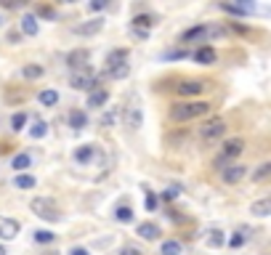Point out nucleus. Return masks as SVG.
<instances>
[{
    "mask_svg": "<svg viewBox=\"0 0 271 255\" xmlns=\"http://www.w3.org/2000/svg\"><path fill=\"white\" fill-rule=\"evenodd\" d=\"M69 85H72L75 90H96L99 77L93 75V69H91V67H85V69H75L72 77H69Z\"/></svg>",
    "mask_w": 271,
    "mask_h": 255,
    "instance_id": "2",
    "label": "nucleus"
},
{
    "mask_svg": "<svg viewBox=\"0 0 271 255\" xmlns=\"http://www.w3.org/2000/svg\"><path fill=\"white\" fill-rule=\"evenodd\" d=\"M186 51H170V53H165V59H184Z\"/></svg>",
    "mask_w": 271,
    "mask_h": 255,
    "instance_id": "41",
    "label": "nucleus"
},
{
    "mask_svg": "<svg viewBox=\"0 0 271 255\" xmlns=\"http://www.w3.org/2000/svg\"><path fill=\"white\" fill-rule=\"evenodd\" d=\"M88 51H72V53H69V67H72V72H75V69H85L88 67Z\"/></svg>",
    "mask_w": 271,
    "mask_h": 255,
    "instance_id": "15",
    "label": "nucleus"
},
{
    "mask_svg": "<svg viewBox=\"0 0 271 255\" xmlns=\"http://www.w3.org/2000/svg\"><path fill=\"white\" fill-rule=\"evenodd\" d=\"M221 8L226 11V14H234V16H247V11L242 6H229V3H221Z\"/></svg>",
    "mask_w": 271,
    "mask_h": 255,
    "instance_id": "35",
    "label": "nucleus"
},
{
    "mask_svg": "<svg viewBox=\"0 0 271 255\" xmlns=\"http://www.w3.org/2000/svg\"><path fill=\"white\" fill-rule=\"evenodd\" d=\"M8 40H11V43H19V40H21V35H19V32H11V35H8Z\"/></svg>",
    "mask_w": 271,
    "mask_h": 255,
    "instance_id": "44",
    "label": "nucleus"
},
{
    "mask_svg": "<svg viewBox=\"0 0 271 255\" xmlns=\"http://www.w3.org/2000/svg\"><path fill=\"white\" fill-rule=\"evenodd\" d=\"M128 61V48H114L109 56H107V69H114Z\"/></svg>",
    "mask_w": 271,
    "mask_h": 255,
    "instance_id": "16",
    "label": "nucleus"
},
{
    "mask_svg": "<svg viewBox=\"0 0 271 255\" xmlns=\"http://www.w3.org/2000/svg\"><path fill=\"white\" fill-rule=\"evenodd\" d=\"M69 255H91L85 247H72V252H69Z\"/></svg>",
    "mask_w": 271,
    "mask_h": 255,
    "instance_id": "43",
    "label": "nucleus"
},
{
    "mask_svg": "<svg viewBox=\"0 0 271 255\" xmlns=\"http://www.w3.org/2000/svg\"><path fill=\"white\" fill-rule=\"evenodd\" d=\"M0 255H6V247H3V245H0Z\"/></svg>",
    "mask_w": 271,
    "mask_h": 255,
    "instance_id": "45",
    "label": "nucleus"
},
{
    "mask_svg": "<svg viewBox=\"0 0 271 255\" xmlns=\"http://www.w3.org/2000/svg\"><path fill=\"white\" fill-rule=\"evenodd\" d=\"M19 221H14V218H3L0 215V239H14L19 234Z\"/></svg>",
    "mask_w": 271,
    "mask_h": 255,
    "instance_id": "11",
    "label": "nucleus"
},
{
    "mask_svg": "<svg viewBox=\"0 0 271 255\" xmlns=\"http://www.w3.org/2000/svg\"><path fill=\"white\" fill-rule=\"evenodd\" d=\"M245 176H247V168L245 165H226V168L221 170L223 183H239Z\"/></svg>",
    "mask_w": 271,
    "mask_h": 255,
    "instance_id": "10",
    "label": "nucleus"
},
{
    "mask_svg": "<svg viewBox=\"0 0 271 255\" xmlns=\"http://www.w3.org/2000/svg\"><path fill=\"white\" fill-rule=\"evenodd\" d=\"M136 234H138L141 239L152 242V239H157V237H160V226H157V224H152V221H144V224H138Z\"/></svg>",
    "mask_w": 271,
    "mask_h": 255,
    "instance_id": "13",
    "label": "nucleus"
},
{
    "mask_svg": "<svg viewBox=\"0 0 271 255\" xmlns=\"http://www.w3.org/2000/svg\"><path fill=\"white\" fill-rule=\"evenodd\" d=\"M107 101H109V90L107 88H96V90H91V96H88V107L91 109H101Z\"/></svg>",
    "mask_w": 271,
    "mask_h": 255,
    "instance_id": "12",
    "label": "nucleus"
},
{
    "mask_svg": "<svg viewBox=\"0 0 271 255\" xmlns=\"http://www.w3.org/2000/svg\"><path fill=\"white\" fill-rule=\"evenodd\" d=\"M205 242H207V247H223V245H226V234H223V231L221 229H210L207 231V237H205Z\"/></svg>",
    "mask_w": 271,
    "mask_h": 255,
    "instance_id": "17",
    "label": "nucleus"
},
{
    "mask_svg": "<svg viewBox=\"0 0 271 255\" xmlns=\"http://www.w3.org/2000/svg\"><path fill=\"white\" fill-rule=\"evenodd\" d=\"M210 109L213 107H210L207 101H178V104H173V109H170V120L173 122H189V120L210 114Z\"/></svg>",
    "mask_w": 271,
    "mask_h": 255,
    "instance_id": "1",
    "label": "nucleus"
},
{
    "mask_svg": "<svg viewBox=\"0 0 271 255\" xmlns=\"http://www.w3.org/2000/svg\"><path fill=\"white\" fill-rule=\"evenodd\" d=\"M45 255H58V252H45Z\"/></svg>",
    "mask_w": 271,
    "mask_h": 255,
    "instance_id": "46",
    "label": "nucleus"
},
{
    "mask_svg": "<svg viewBox=\"0 0 271 255\" xmlns=\"http://www.w3.org/2000/svg\"><path fill=\"white\" fill-rule=\"evenodd\" d=\"M250 213H253L255 218H266V215L271 213V200L266 197V200H258V202H253V205H250Z\"/></svg>",
    "mask_w": 271,
    "mask_h": 255,
    "instance_id": "19",
    "label": "nucleus"
},
{
    "mask_svg": "<svg viewBox=\"0 0 271 255\" xmlns=\"http://www.w3.org/2000/svg\"><path fill=\"white\" fill-rule=\"evenodd\" d=\"M123 122H125V128H131V131H138L141 128V122H144V112H141V107L136 101H131L123 109Z\"/></svg>",
    "mask_w": 271,
    "mask_h": 255,
    "instance_id": "7",
    "label": "nucleus"
},
{
    "mask_svg": "<svg viewBox=\"0 0 271 255\" xmlns=\"http://www.w3.org/2000/svg\"><path fill=\"white\" fill-rule=\"evenodd\" d=\"M216 35H221V29H216V27H207V24H199V27H192V29H186V32L181 35V43L210 40V38H216Z\"/></svg>",
    "mask_w": 271,
    "mask_h": 255,
    "instance_id": "6",
    "label": "nucleus"
},
{
    "mask_svg": "<svg viewBox=\"0 0 271 255\" xmlns=\"http://www.w3.org/2000/svg\"><path fill=\"white\" fill-rule=\"evenodd\" d=\"M114 120H117V109H109V112H107V114H104V117H101V125H104V128H109V125H112Z\"/></svg>",
    "mask_w": 271,
    "mask_h": 255,
    "instance_id": "36",
    "label": "nucleus"
},
{
    "mask_svg": "<svg viewBox=\"0 0 271 255\" xmlns=\"http://www.w3.org/2000/svg\"><path fill=\"white\" fill-rule=\"evenodd\" d=\"M250 234H253V231H247V229H239L237 234H234V237L229 239V247H242L245 242H247V237H250Z\"/></svg>",
    "mask_w": 271,
    "mask_h": 255,
    "instance_id": "27",
    "label": "nucleus"
},
{
    "mask_svg": "<svg viewBox=\"0 0 271 255\" xmlns=\"http://www.w3.org/2000/svg\"><path fill=\"white\" fill-rule=\"evenodd\" d=\"M85 125H88V114H85V112H80V109H72V112H69V128L82 131Z\"/></svg>",
    "mask_w": 271,
    "mask_h": 255,
    "instance_id": "18",
    "label": "nucleus"
},
{
    "mask_svg": "<svg viewBox=\"0 0 271 255\" xmlns=\"http://www.w3.org/2000/svg\"><path fill=\"white\" fill-rule=\"evenodd\" d=\"M40 104H43V107H56V104H58V93H56V90H40Z\"/></svg>",
    "mask_w": 271,
    "mask_h": 255,
    "instance_id": "26",
    "label": "nucleus"
},
{
    "mask_svg": "<svg viewBox=\"0 0 271 255\" xmlns=\"http://www.w3.org/2000/svg\"><path fill=\"white\" fill-rule=\"evenodd\" d=\"M242 152H245V141H242V138H231V141L223 144V152H221V157L216 160V168L223 170V168H226V162H231L234 157H239Z\"/></svg>",
    "mask_w": 271,
    "mask_h": 255,
    "instance_id": "4",
    "label": "nucleus"
},
{
    "mask_svg": "<svg viewBox=\"0 0 271 255\" xmlns=\"http://www.w3.org/2000/svg\"><path fill=\"white\" fill-rule=\"evenodd\" d=\"M91 8H93V11H104V8H107V3H104V0H101V3H99V0H93Z\"/></svg>",
    "mask_w": 271,
    "mask_h": 255,
    "instance_id": "42",
    "label": "nucleus"
},
{
    "mask_svg": "<svg viewBox=\"0 0 271 255\" xmlns=\"http://www.w3.org/2000/svg\"><path fill=\"white\" fill-rule=\"evenodd\" d=\"M29 165H32V157L27 152H21V154H16L14 160H11V168L14 170H27Z\"/></svg>",
    "mask_w": 271,
    "mask_h": 255,
    "instance_id": "23",
    "label": "nucleus"
},
{
    "mask_svg": "<svg viewBox=\"0 0 271 255\" xmlns=\"http://www.w3.org/2000/svg\"><path fill=\"white\" fill-rule=\"evenodd\" d=\"M29 207L35 210V215L43 218V221H58V207L53 200H48V197H38V200H32Z\"/></svg>",
    "mask_w": 271,
    "mask_h": 255,
    "instance_id": "3",
    "label": "nucleus"
},
{
    "mask_svg": "<svg viewBox=\"0 0 271 255\" xmlns=\"http://www.w3.org/2000/svg\"><path fill=\"white\" fill-rule=\"evenodd\" d=\"M114 218H117V221H120V224H131L133 221V210H131V207H117V210H114Z\"/></svg>",
    "mask_w": 271,
    "mask_h": 255,
    "instance_id": "29",
    "label": "nucleus"
},
{
    "mask_svg": "<svg viewBox=\"0 0 271 255\" xmlns=\"http://www.w3.org/2000/svg\"><path fill=\"white\" fill-rule=\"evenodd\" d=\"M178 194H181L178 186H170V189H165V192H162V200H175Z\"/></svg>",
    "mask_w": 271,
    "mask_h": 255,
    "instance_id": "37",
    "label": "nucleus"
},
{
    "mask_svg": "<svg viewBox=\"0 0 271 255\" xmlns=\"http://www.w3.org/2000/svg\"><path fill=\"white\" fill-rule=\"evenodd\" d=\"M104 29V19H91V21H82V24L72 27L75 35H80V38H91V35H99Z\"/></svg>",
    "mask_w": 271,
    "mask_h": 255,
    "instance_id": "9",
    "label": "nucleus"
},
{
    "mask_svg": "<svg viewBox=\"0 0 271 255\" xmlns=\"http://www.w3.org/2000/svg\"><path fill=\"white\" fill-rule=\"evenodd\" d=\"M160 250H162V255H181V242H175V239H165Z\"/></svg>",
    "mask_w": 271,
    "mask_h": 255,
    "instance_id": "25",
    "label": "nucleus"
},
{
    "mask_svg": "<svg viewBox=\"0 0 271 255\" xmlns=\"http://www.w3.org/2000/svg\"><path fill=\"white\" fill-rule=\"evenodd\" d=\"M0 21H3V19H0Z\"/></svg>",
    "mask_w": 271,
    "mask_h": 255,
    "instance_id": "47",
    "label": "nucleus"
},
{
    "mask_svg": "<svg viewBox=\"0 0 271 255\" xmlns=\"http://www.w3.org/2000/svg\"><path fill=\"white\" fill-rule=\"evenodd\" d=\"M146 210H157V197L155 194H146Z\"/></svg>",
    "mask_w": 271,
    "mask_h": 255,
    "instance_id": "39",
    "label": "nucleus"
},
{
    "mask_svg": "<svg viewBox=\"0 0 271 255\" xmlns=\"http://www.w3.org/2000/svg\"><path fill=\"white\" fill-rule=\"evenodd\" d=\"M205 88H207V83H202V80H184V83L175 85V93L189 99V96H199Z\"/></svg>",
    "mask_w": 271,
    "mask_h": 255,
    "instance_id": "8",
    "label": "nucleus"
},
{
    "mask_svg": "<svg viewBox=\"0 0 271 255\" xmlns=\"http://www.w3.org/2000/svg\"><path fill=\"white\" fill-rule=\"evenodd\" d=\"M194 61H197V64H216V48L205 43L202 48L194 51Z\"/></svg>",
    "mask_w": 271,
    "mask_h": 255,
    "instance_id": "14",
    "label": "nucleus"
},
{
    "mask_svg": "<svg viewBox=\"0 0 271 255\" xmlns=\"http://www.w3.org/2000/svg\"><path fill=\"white\" fill-rule=\"evenodd\" d=\"M21 75H24L27 80H40V77L45 75V69H43L40 64H27L24 69H21Z\"/></svg>",
    "mask_w": 271,
    "mask_h": 255,
    "instance_id": "24",
    "label": "nucleus"
},
{
    "mask_svg": "<svg viewBox=\"0 0 271 255\" xmlns=\"http://www.w3.org/2000/svg\"><path fill=\"white\" fill-rule=\"evenodd\" d=\"M14 186L16 189H35V186H38V178L27 176V173H19V176L14 178Z\"/></svg>",
    "mask_w": 271,
    "mask_h": 255,
    "instance_id": "21",
    "label": "nucleus"
},
{
    "mask_svg": "<svg viewBox=\"0 0 271 255\" xmlns=\"http://www.w3.org/2000/svg\"><path fill=\"white\" fill-rule=\"evenodd\" d=\"M24 122H27V114L24 112H16L14 117H11V131H24Z\"/></svg>",
    "mask_w": 271,
    "mask_h": 255,
    "instance_id": "31",
    "label": "nucleus"
},
{
    "mask_svg": "<svg viewBox=\"0 0 271 255\" xmlns=\"http://www.w3.org/2000/svg\"><path fill=\"white\" fill-rule=\"evenodd\" d=\"M120 255H144L138 247H133V245H125L123 250H120Z\"/></svg>",
    "mask_w": 271,
    "mask_h": 255,
    "instance_id": "38",
    "label": "nucleus"
},
{
    "mask_svg": "<svg viewBox=\"0 0 271 255\" xmlns=\"http://www.w3.org/2000/svg\"><path fill=\"white\" fill-rule=\"evenodd\" d=\"M152 24H155V21H152V16H146V14L133 19V29H141V27H144V29L149 32V27H152Z\"/></svg>",
    "mask_w": 271,
    "mask_h": 255,
    "instance_id": "33",
    "label": "nucleus"
},
{
    "mask_svg": "<svg viewBox=\"0 0 271 255\" xmlns=\"http://www.w3.org/2000/svg\"><path fill=\"white\" fill-rule=\"evenodd\" d=\"M93 154H96V146H91V144H82V146L77 149V152H75V160L85 165V162H91V160H93Z\"/></svg>",
    "mask_w": 271,
    "mask_h": 255,
    "instance_id": "22",
    "label": "nucleus"
},
{
    "mask_svg": "<svg viewBox=\"0 0 271 255\" xmlns=\"http://www.w3.org/2000/svg\"><path fill=\"white\" fill-rule=\"evenodd\" d=\"M271 176V165L268 162H263L261 168H255V173H253V181H266Z\"/></svg>",
    "mask_w": 271,
    "mask_h": 255,
    "instance_id": "32",
    "label": "nucleus"
},
{
    "mask_svg": "<svg viewBox=\"0 0 271 255\" xmlns=\"http://www.w3.org/2000/svg\"><path fill=\"white\" fill-rule=\"evenodd\" d=\"M35 242H40V245H51V242H56V234L48 229H40V231H35Z\"/></svg>",
    "mask_w": 271,
    "mask_h": 255,
    "instance_id": "28",
    "label": "nucleus"
},
{
    "mask_svg": "<svg viewBox=\"0 0 271 255\" xmlns=\"http://www.w3.org/2000/svg\"><path fill=\"white\" fill-rule=\"evenodd\" d=\"M21 32L24 35H38V16H32V14H24L21 16Z\"/></svg>",
    "mask_w": 271,
    "mask_h": 255,
    "instance_id": "20",
    "label": "nucleus"
},
{
    "mask_svg": "<svg viewBox=\"0 0 271 255\" xmlns=\"http://www.w3.org/2000/svg\"><path fill=\"white\" fill-rule=\"evenodd\" d=\"M38 16H45V19H53V11H51V8H45V6H40V8H38Z\"/></svg>",
    "mask_w": 271,
    "mask_h": 255,
    "instance_id": "40",
    "label": "nucleus"
},
{
    "mask_svg": "<svg viewBox=\"0 0 271 255\" xmlns=\"http://www.w3.org/2000/svg\"><path fill=\"white\" fill-rule=\"evenodd\" d=\"M45 133H48V125H45L43 120H35L32 128H29V136H32V138H43Z\"/></svg>",
    "mask_w": 271,
    "mask_h": 255,
    "instance_id": "30",
    "label": "nucleus"
},
{
    "mask_svg": "<svg viewBox=\"0 0 271 255\" xmlns=\"http://www.w3.org/2000/svg\"><path fill=\"white\" fill-rule=\"evenodd\" d=\"M223 133H226V120L223 117H210L202 122V128H199V136L205 138V141H216V138H221Z\"/></svg>",
    "mask_w": 271,
    "mask_h": 255,
    "instance_id": "5",
    "label": "nucleus"
},
{
    "mask_svg": "<svg viewBox=\"0 0 271 255\" xmlns=\"http://www.w3.org/2000/svg\"><path fill=\"white\" fill-rule=\"evenodd\" d=\"M128 72H131V67H128V64H120V67L109 69V77H114V80H123V77H128Z\"/></svg>",
    "mask_w": 271,
    "mask_h": 255,
    "instance_id": "34",
    "label": "nucleus"
}]
</instances>
